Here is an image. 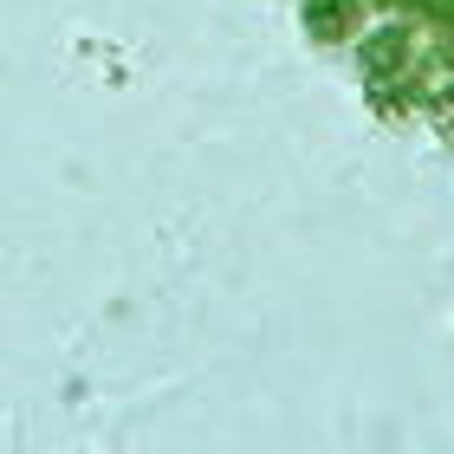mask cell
<instances>
[{
  "label": "cell",
  "instance_id": "cell-1",
  "mask_svg": "<svg viewBox=\"0 0 454 454\" xmlns=\"http://www.w3.org/2000/svg\"><path fill=\"white\" fill-rule=\"evenodd\" d=\"M435 52L428 27H409V20H389L383 33H370L357 46V66H364V85H422V66Z\"/></svg>",
  "mask_w": 454,
  "mask_h": 454
},
{
  "label": "cell",
  "instance_id": "cell-2",
  "mask_svg": "<svg viewBox=\"0 0 454 454\" xmlns=\"http://www.w3.org/2000/svg\"><path fill=\"white\" fill-rule=\"evenodd\" d=\"M364 0H305V33L318 39V46H350V39L364 33Z\"/></svg>",
  "mask_w": 454,
  "mask_h": 454
},
{
  "label": "cell",
  "instance_id": "cell-3",
  "mask_svg": "<svg viewBox=\"0 0 454 454\" xmlns=\"http://www.w3.org/2000/svg\"><path fill=\"white\" fill-rule=\"evenodd\" d=\"M428 130H435L448 150H454V85H442V91H428Z\"/></svg>",
  "mask_w": 454,
  "mask_h": 454
}]
</instances>
